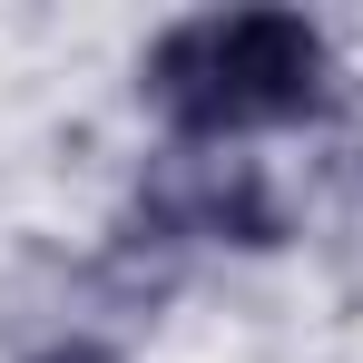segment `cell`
<instances>
[{"label": "cell", "instance_id": "cell-3", "mask_svg": "<svg viewBox=\"0 0 363 363\" xmlns=\"http://www.w3.org/2000/svg\"><path fill=\"white\" fill-rule=\"evenodd\" d=\"M30 363H118V354H108L99 334H60V344H40Z\"/></svg>", "mask_w": 363, "mask_h": 363}, {"label": "cell", "instance_id": "cell-2", "mask_svg": "<svg viewBox=\"0 0 363 363\" xmlns=\"http://www.w3.org/2000/svg\"><path fill=\"white\" fill-rule=\"evenodd\" d=\"M138 236L147 245H226V255H275L285 245V206L275 177L245 147H157L138 177Z\"/></svg>", "mask_w": 363, "mask_h": 363}, {"label": "cell", "instance_id": "cell-1", "mask_svg": "<svg viewBox=\"0 0 363 363\" xmlns=\"http://www.w3.org/2000/svg\"><path fill=\"white\" fill-rule=\"evenodd\" d=\"M138 99L177 147H236L265 128H314L344 108V60L304 10H196L138 60Z\"/></svg>", "mask_w": 363, "mask_h": 363}]
</instances>
